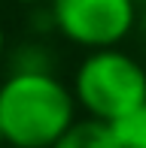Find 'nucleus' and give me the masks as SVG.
Here are the masks:
<instances>
[{"label": "nucleus", "instance_id": "10", "mask_svg": "<svg viewBox=\"0 0 146 148\" xmlns=\"http://www.w3.org/2000/svg\"><path fill=\"white\" fill-rule=\"evenodd\" d=\"M0 145H3V130H0Z\"/></svg>", "mask_w": 146, "mask_h": 148}, {"label": "nucleus", "instance_id": "9", "mask_svg": "<svg viewBox=\"0 0 146 148\" xmlns=\"http://www.w3.org/2000/svg\"><path fill=\"white\" fill-rule=\"evenodd\" d=\"M140 27H143V36H146V6H143V18H140Z\"/></svg>", "mask_w": 146, "mask_h": 148}, {"label": "nucleus", "instance_id": "1", "mask_svg": "<svg viewBox=\"0 0 146 148\" xmlns=\"http://www.w3.org/2000/svg\"><path fill=\"white\" fill-rule=\"evenodd\" d=\"M58 73H6L0 82V130L9 148H52L79 115Z\"/></svg>", "mask_w": 146, "mask_h": 148}, {"label": "nucleus", "instance_id": "8", "mask_svg": "<svg viewBox=\"0 0 146 148\" xmlns=\"http://www.w3.org/2000/svg\"><path fill=\"white\" fill-rule=\"evenodd\" d=\"M3 49H6V33H3V27H0V55H3Z\"/></svg>", "mask_w": 146, "mask_h": 148}, {"label": "nucleus", "instance_id": "12", "mask_svg": "<svg viewBox=\"0 0 146 148\" xmlns=\"http://www.w3.org/2000/svg\"><path fill=\"white\" fill-rule=\"evenodd\" d=\"M6 148H9V145H6Z\"/></svg>", "mask_w": 146, "mask_h": 148}, {"label": "nucleus", "instance_id": "2", "mask_svg": "<svg viewBox=\"0 0 146 148\" xmlns=\"http://www.w3.org/2000/svg\"><path fill=\"white\" fill-rule=\"evenodd\" d=\"M70 91L88 118L116 124L119 118L146 106V66L122 45L85 51L73 70Z\"/></svg>", "mask_w": 146, "mask_h": 148}, {"label": "nucleus", "instance_id": "7", "mask_svg": "<svg viewBox=\"0 0 146 148\" xmlns=\"http://www.w3.org/2000/svg\"><path fill=\"white\" fill-rule=\"evenodd\" d=\"M9 3H15V6H28V9H40V6H49L52 0H9Z\"/></svg>", "mask_w": 146, "mask_h": 148}, {"label": "nucleus", "instance_id": "4", "mask_svg": "<svg viewBox=\"0 0 146 148\" xmlns=\"http://www.w3.org/2000/svg\"><path fill=\"white\" fill-rule=\"evenodd\" d=\"M52 148H116V133L113 124L85 115L73 121Z\"/></svg>", "mask_w": 146, "mask_h": 148}, {"label": "nucleus", "instance_id": "11", "mask_svg": "<svg viewBox=\"0 0 146 148\" xmlns=\"http://www.w3.org/2000/svg\"><path fill=\"white\" fill-rule=\"evenodd\" d=\"M137 3H140V6H146V0H137Z\"/></svg>", "mask_w": 146, "mask_h": 148}, {"label": "nucleus", "instance_id": "6", "mask_svg": "<svg viewBox=\"0 0 146 148\" xmlns=\"http://www.w3.org/2000/svg\"><path fill=\"white\" fill-rule=\"evenodd\" d=\"M113 133H116V148H146V106L119 118L113 124Z\"/></svg>", "mask_w": 146, "mask_h": 148}, {"label": "nucleus", "instance_id": "3", "mask_svg": "<svg viewBox=\"0 0 146 148\" xmlns=\"http://www.w3.org/2000/svg\"><path fill=\"white\" fill-rule=\"evenodd\" d=\"M52 30L82 51L119 49L140 24L137 0H52Z\"/></svg>", "mask_w": 146, "mask_h": 148}, {"label": "nucleus", "instance_id": "5", "mask_svg": "<svg viewBox=\"0 0 146 148\" xmlns=\"http://www.w3.org/2000/svg\"><path fill=\"white\" fill-rule=\"evenodd\" d=\"M9 73H55V55L43 39L18 42L9 55Z\"/></svg>", "mask_w": 146, "mask_h": 148}]
</instances>
